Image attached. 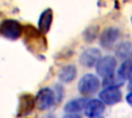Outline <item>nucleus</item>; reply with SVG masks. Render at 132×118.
Wrapping results in <instances>:
<instances>
[{"label": "nucleus", "mask_w": 132, "mask_h": 118, "mask_svg": "<svg viewBox=\"0 0 132 118\" xmlns=\"http://www.w3.org/2000/svg\"><path fill=\"white\" fill-rule=\"evenodd\" d=\"M126 100H127V103L132 107V92H130V93H128V94H127Z\"/></svg>", "instance_id": "obj_15"}, {"label": "nucleus", "mask_w": 132, "mask_h": 118, "mask_svg": "<svg viewBox=\"0 0 132 118\" xmlns=\"http://www.w3.org/2000/svg\"><path fill=\"white\" fill-rule=\"evenodd\" d=\"M104 111V105L99 100H92L87 103L85 108V114L89 118H96Z\"/></svg>", "instance_id": "obj_8"}, {"label": "nucleus", "mask_w": 132, "mask_h": 118, "mask_svg": "<svg viewBox=\"0 0 132 118\" xmlns=\"http://www.w3.org/2000/svg\"><path fill=\"white\" fill-rule=\"evenodd\" d=\"M131 22H132V18H131Z\"/></svg>", "instance_id": "obj_18"}, {"label": "nucleus", "mask_w": 132, "mask_h": 118, "mask_svg": "<svg viewBox=\"0 0 132 118\" xmlns=\"http://www.w3.org/2000/svg\"><path fill=\"white\" fill-rule=\"evenodd\" d=\"M99 87V80L93 74L85 75L78 82V90L84 95L93 94Z\"/></svg>", "instance_id": "obj_2"}, {"label": "nucleus", "mask_w": 132, "mask_h": 118, "mask_svg": "<svg viewBox=\"0 0 132 118\" xmlns=\"http://www.w3.org/2000/svg\"><path fill=\"white\" fill-rule=\"evenodd\" d=\"M123 82H124V79H122L119 75L118 76H113V74H112V75L104 78L103 85L105 87H118V86L122 85Z\"/></svg>", "instance_id": "obj_14"}, {"label": "nucleus", "mask_w": 132, "mask_h": 118, "mask_svg": "<svg viewBox=\"0 0 132 118\" xmlns=\"http://www.w3.org/2000/svg\"><path fill=\"white\" fill-rule=\"evenodd\" d=\"M101 56V52L97 48H88L86 49L79 57V62L85 67H93L97 65Z\"/></svg>", "instance_id": "obj_5"}, {"label": "nucleus", "mask_w": 132, "mask_h": 118, "mask_svg": "<svg viewBox=\"0 0 132 118\" xmlns=\"http://www.w3.org/2000/svg\"><path fill=\"white\" fill-rule=\"evenodd\" d=\"M23 31L19 22L13 19H5L0 24V33L9 39H16L21 36Z\"/></svg>", "instance_id": "obj_1"}, {"label": "nucleus", "mask_w": 132, "mask_h": 118, "mask_svg": "<svg viewBox=\"0 0 132 118\" xmlns=\"http://www.w3.org/2000/svg\"><path fill=\"white\" fill-rule=\"evenodd\" d=\"M122 79H128L132 80V61H126L124 62L120 69H119V74H118Z\"/></svg>", "instance_id": "obj_13"}, {"label": "nucleus", "mask_w": 132, "mask_h": 118, "mask_svg": "<svg viewBox=\"0 0 132 118\" xmlns=\"http://www.w3.org/2000/svg\"><path fill=\"white\" fill-rule=\"evenodd\" d=\"M116 66H117L116 58L111 55H106L99 60V62L96 65V70L100 76L106 78L113 74Z\"/></svg>", "instance_id": "obj_3"}, {"label": "nucleus", "mask_w": 132, "mask_h": 118, "mask_svg": "<svg viewBox=\"0 0 132 118\" xmlns=\"http://www.w3.org/2000/svg\"><path fill=\"white\" fill-rule=\"evenodd\" d=\"M119 36H120V32L118 29H116V28L105 29L100 36V44L103 47L108 48L111 45H113V43L118 40Z\"/></svg>", "instance_id": "obj_7"}, {"label": "nucleus", "mask_w": 132, "mask_h": 118, "mask_svg": "<svg viewBox=\"0 0 132 118\" xmlns=\"http://www.w3.org/2000/svg\"><path fill=\"white\" fill-rule=\"evenodd\" d=\"M128 88L132 91V80H130V82H129V85H128Z\"/></svg>", "instance_id": "obj_17"}, {"label": "nucleus", "mask_w": 132, "mask_h": 118, "mask_svg": "<svg viewBox=\"0 0 132 118\" xmlns=\"http://www.w3.org/2000/svg\"><path fill=\"white\" fill-rule=\"evenodd\" d=\"M87 103H88V102H87L86 99H75V100H72V101L68 102V103L65 105L64 110H65V112H67V113L74 114V113L79 112V111H81L82 109H85Z\"/></svg>", "instance_id": "obj_9"}, {"label": "nucleus", "mask_w": 132, "mask_h": 118, "mask_svg": "<svg viewBox=\"0 0 132 118\" xmlns=\"http://www.w3.org/2000/svg\"><path fill=\"white\" fill-rule=\"evenodd\" d=\"M99 97L102 103L113 105L121 100V90L118 87H106L100 92Z\"/></svg>", "instance_id": "obj_6"}, {"label": "nucleus", "mask_w": 132, "mask_h": 118, "mask_svg": "<svg viewBox=\"0 0 132 118\" xmlns=\"http://www.w3.org/2000/svg\"><path fill=\"white\" fill-rule=\"evenodd\" d=\"M75 75H76V69H75V67L72 66V65H67V66L63 67L60 70L59 78L63 82H70V81H72L74 79Z\"/></svg>", "instance_id": "obj_12"}, {"label": "nucleus", "mask_w": 132, "mask_h": 118, "mask_svg": "<svg viewBox=\"0 0 132 118\" xmlns=\"http://www.w3.org/2000/svg\"><path fill=\"white\" fill-rule=\"evenodd\" d=\"M52 19H53L52 10H51V9H45V10L41 13L40 18H39L38 27H39L40 32L46 33V32L50 30V27H51V24H52Z\"/></svg>", "instance_id": "obj_10"}, {"label": "nucleus", "mask_w": 132, "mask_h": 118, "mask_svg": "<svg viewBox=\"0 0 132 118\" xmlns=\"http://www.w3.org/2000/svg\"><path fill=\"white\" fill-rule=\"evenodd\" d=\"M63 118H79V116H77V115H75V114H69V115H66V116L63 117Z\"/></svg>", "instance_id": "obj_16"}, {"label": "nucleus", "mask_w": 132, "mask_h": 118, "mask_svg": "<svg viewBox=\"0 0 132 118\" xmlns=\"http://www.w3.org/2000/svg\"><path fill=\"white\" fill-rule=\"evenodd\" d=\"M54 102H55V94L53 90L47 87L42 88L37 93L36 100H35V103L40 110H45L51 108L54 105Z\"/></svg>", "instance_id": "obj_4"}, {"label": "nucleus", "mask_w": 132, "mask_h": 118, "mask_svg": "<svg viewBox=\"0 0 132 118\" xmlns=\"http://www.w3.org/2000/svg\"><path fill=\"white\" fill-rule=\"evenodd\" d=\"M116 54L120 58L129 60L132 57V43L131 42H122L116 48Z\"/></svg>", "instance_id": "obj_11"}]
</instances>
